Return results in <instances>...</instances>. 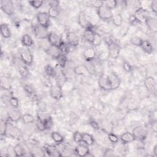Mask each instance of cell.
<instances>
[{"label": "cell", "mask_w": 157, "mask_h": 157, "mask_svg": "<svg viewBox=\"0 0 157 157\" xmlns=\"http://www.w3.org/2000/svg\"><path fill=\"white\" fill-rule=\"evenodd\" d=\"M97 13L98 17L103 21L110 19L114 16L112 10L107 7L104 3L98 9Z\"/></svg>", "instance_id": "6da1fadb"}, {"label": "cell", "mask_w": 157, "mask_h": 157, "mask_svg": "<svg viewBox=\"0 0 157 157\" xmlns=\"http://www.w3.org/2000/svg\"><path fill=\"white\" fill-rule=\"evenodd\" d=\"M20 55L21 60L25 65L30 66L32 64L33 62V57L28 48H22L20 50Z\"/></svg>", "instance_id": "7a4b0ae2"}, {"label": "cell", "mask_w": 157, "mask_h": 157, "mask_svg": "<svg viewBox=\"0 0 157 157\" xmlns=\"http://www.w3.org/2000/svg\"><path fill=\"white\" fill-rule=\"evenodd\" d=\"M135 137V139L138 140L139 141L142 142L147 137V131L145 128L142 126H138L135 127L132 133Z\"/></svg>", "instance_id": "3957f363"}, {"label": "cell", "mask_w": 157, "mask_h": 157, "mask_svg": "<svg viewBox=\"0 0 157 157\" xmlns=\"http://www.w3.org/2000/svg\"><path fill=\"white\" fill-rule=\"evenodd\" d=\"M50 16L47 13H39L36 16L38 24L42 27L47 29L50 25Z\"/></svg>", "instance_id": "277c9868"}, {"label": "cell", "mask_w": 157, "mask_h": 157, "mask_svg": "<svg viewBox=\"0 0 157 157\" xmlns=\"http://www.w3.org/2000/svg\"><path fill=\"white\" fill-rule=\"evenodd\" d=\"M50 95L51 97L56 100H59L63 96V89L59 84H56L51 85L50 88Z\"/></svg>", "instance_id": "5b68a950"}, {"label": "cell", "mask_w": 157, "mask_h": 157, "mask_svg": "<svg viewBox=\"0 0 157 157\" xmlns=\"http://www.w3.org/2000/svg\"><path fill=\"white\" fill-rule=\"evenodd\" d=\"M2 10L8 16H12L14 14V7L12 1L10 0H2L1 2Z\"/></svg>", "instance_id": "8992f818"}, {"label": "cell", "mask_w": 157, "mask_h": 157, "mask_svg": "<svg viewBox=\"0 0 157 157\" xmlns=\"http://www.w3.org/2000/svg\"><path fill=\"white\" fill-rule=\"evenodd\" d=\"M134 16L140 24L145 23V20L150 17L149 12L143 8H137L135 11Z\"/></svg>", "instance_id": "52a82bcc"}, {"label": "cell", "mask_w": 157, "mask_h": 157, "mask_svg": "<svg viewBox=\"0 0 157 157\" xmlns=\"http://www.w3.org/2000/svg\"><path fill=\"white\" fill-rule=\"evenodd\" d=\"M47 39L51 46L57 47H59L61 44L63 43L62 39L60 36L54 32L49 33Z\"/></svg>", "instance_id": "ba28073f"}, {"label": "cell", "mask_w": 157, "mask_h": 157, "mask_svg": "<svg viewBox=\"0 0 157 157\" xmlns=\"http://www.w3.org/2000/svg\"><path fill=\"white\" fill-rule=\"evenodd\" d=\"M78 23L79 25L85 30L93 28L92 24L87 19V16L84 12H80L78 16Z\"/></svg>", "instance_id": "9c48e42d"}, {"label": "cell", "mask_w": 157, "mask_h": 157, "mask_svg": "<svg viewBox=\"0 0 157 157\" xmlns=\"http://www.w3.org/2000/svg\"><path fill=\"white\" fill-rule=\"evenodd\" d=\"M144 86L150 93H155L156 90V83L155 79L151 76L147 77L144 80Z\"/></svg>", "instance_id": "30bf717a"}, {"label": "cell", "mask_w": 157, "mask_h": 157, "mask_svg": "<svg viewBox=\"0 0 157 157\" xmlns=\"http://www.w3.org/2000/svg\"><path fill=\"white\" fill-rule=\"evenodd\" d=\"M33 31L34 34L35 35L36 37L39 39H47L49 33L47 31L46 28H44L40 26L39 24L38 25H36L33 27Z\"/></svg>", "instance_id": "8fae6325"}, {"label": "cell", "mask_w": 157, "mask_h": 157, "mask_svg": "<svg viewBox=\"0 0 157 157\" xmlns=\"http://www.w3.org/2000/svg\"><path fill=\"white\" fill-rule=\"evenodd\" d=\"M107 76L110 82L111 90L118 88L121 84V80L118 75L114 73H111Z\"/></svg>", "instance_id": "7c38bea8"}, {"label": "cell", "mask_w": 157, "mask_h": 157, "mask_svg": "<svg viewBox=\"0 0 157 157\" xmlns=\"http://www.w3.org/2000/svg\"><path fill=\"white\" fill-rule=\"evenodd\" d=\"M99 87L104 90H111V87L108 76L105 74H102L100 76L98 79Z\"/></svg>", "instance_id": "4fadbf2b"}, {"label": "cell", "mask_w": 157, "mask_h": 157, "mask_svg": "<svg viewBox=\"0 0 157 157\" xmlns=\"http://www.w3.org/2000/svg\"><path fill=\"white\" fill-rule=\"evenodd\" d=\"M66 40L68 44L73 47H76L79 44V38L77 34L74 32H68L66 35Z\"/></svg>", "instance_id": "5bb4252c"}, {"label": "cell", "mask_w": 157, "mask_h": 157, "mask_svg": "<svg viewBox=\"0 0 157 157\" xmlns=\"http://www.w3.org/2000/svg\"><path fill=\"white\" fill-rule=\"evenodd\" d=\"M22 114L19 110L17 108H14L11 109L8 112V118L10 119L11 121L13 122H17L19 120L22 119Z\"/></svg>", "instance_id": "9a60e30c"}, {"label": "cell", "mask_w": 157, "mask_h": 157, "mask_svg": "<svg viewBox=\"0 0 157 157\" xmlns=\"http://www.w3.org/2000/svg\"><path fill=\"white\" fill-rule=\"evenodd\" d=\"M145 24L148 30L153 33L157 32V20L155 18L148 17L145 21Z\"/></svg>", "instance_id": "2e32d148"}, {"label": "cell", "mask_w": 157, "mask_h": 157, "mask_svg": "<svg viewBox=\"0 0 157 157\" xmlns=\"http://www.w3.org/2000/svg\"><path fill=\"white\" fill-rule=\"evenodd\" d=\"M46 152L49 156H61L60 151L58 150L57 147L52 145H46L44 147Z\"/></svg>", "instance_id": "e0dca14e"}, {"label": "cell", "mask_w": 157, "mask_h": 157, "mask_svg": "<svg viewBox=\"0 0 157 157\" xmlns=\"http://www.w3.org/2000/svg\"><path fill=\"white\" fill-rule=\"evenodd\" d=\"M75 151L78 156H86L90 153V149L88 145H85L80 144L77 146L75 149Z\"/></svg>", "instance_id": "ac0fdd59"}, {"label": "cell", "mask_w": 157, "mask_h": 157, "mask_svg": "<svg viewBox=\"0 0 157 157\" xmlns=\"http://www.w3.org/2000/svg\"><path fill=\"white\" fill-rule=\"evenodd\" d=\"M96 57V51L93 48H87L84 52V57L87 62H92Z\"/></svg>", "instance_id": "d6986e66"}, {"label": "cell", "mask_w": 157, "mask_h": 157, "mask_svg": "<svg viewBox=\"0 0 157 157\" xmlns=\"http://www.w3.org/2000/svg\"><path fill=\"white\" fill-rule=\"evenodd\" d=\"M120 139L122 143L123 144H128L130 142H132L133 141L135 140V137L132 133H130L129 131L125 132L120 136Z\"/></svg>", "instance_id": "ffe728a7"}, {"label": "cell", "mask_w": 157, "mask_h": 157, "mask_svg": "<svg viewBox=\"0 0 157 157\" xmlns=\"http://www.w3.org/2000/svg\"><path fill=\"white\" fill-rule=\"evenodd\" d=\"M0 32H1L2 36L5 38L8 39L11 37V31L9 26L6 24H2L0 27Z\"/></svg>", "instance_id": "44dd1931"}, {"label": "cell", "mask_w": 157, "mask_h": 157, "mask_svg": "<svg viewBox=\"0 0 157 157\" xmlns=\"http://www.w3.org/2000/svg\"><path fill=\"white\" fill-rule=\"evenodd\" d=\"M21 41L23 46L27 48L32 47L35 44L33 39L32 38L31 36L27 34H25L22 36Z\"/></svg>", "instance_id": "7402d4cb"}, {"label": "cell", "mask_w": 157, "mask_h": 157, "mask_svg": "<svg viewBox=\"0 0 157 157\" xmlns=\"http://www.w3.org/2000/svg\"><path fill=\"white\" fill-rule=\"evenodd\" d=\"M95 33H96V32H95L93 31V28L85 30V32L84 33V38L87 42H88L91 44H93L94 39H95Z\"/></svg>", "instance_id": "603a6c76"}, {"label": "cell", "mask_w": 157, "mask_h": 157, "mask_svg": "<svg viewBox=\"0 0 157 157\" xmlns=\"http://www.w3.org/2000/svg\"><path fill=\"white\" fill-rule=\"evenodd\" d=\"M46 52L47 54V55H49V56H50L54 59H56L57 57L61 54L58 47L52 46H50L48 48V49L46 51Z\"/></svg>", "instance_id": "cb8c5ba5"}, {"label": "cell", "mask_w": 157, "mask_h": 157, "mask_svg": "<svg viewBox=\"0 0 157 157\" xmlns=\"http://www.w3.org/2000/svg\"><path fill=\"white\" fill-rule=\"evenodd\" d=\"M74 73L77 75H82L84 76H88L90 75L84 65H80L77 66L74 68Z\"/></svg>", "instance_id": "d4e9b609"}, {"label": "cell", "mask_w": 157, "mask_h": 157, "mask_svg": "<svg viewBox=\"0 0 157 157\" xmlns=\"http://www.w3.org/2000/svg\"><path fill=\"white\" fill-rule=\"evenodd\" d=\"M141 49L147 54H151L153 51V48L151 44L146 40H144L140 47Z\"/></svg>", "instance_id": "484cf974"}, {"label": "cell", "mask_w": 157, "mask_h": 157, "mask_svg": "<svg viewBox=\"0 0 157 157\" xmlns=\"http://www.w3.org/2000/svg\"><path fill=\"white\" fill-rule=\"evenodd\" d=\"M82 142H84L86 145L91 146L95 143V139L93 136L90 134L84 133H82Z\"/></svg>", "instance_id": "4316f807"}, {"label": "cell", "mask_w": 157, "mask_h": 157, "mask_svg": "<svg viewBox=\"0 0 157 157\" xmlns=\"http://www.w3.org/2000/svg\"><path fill=\"white\" fill-rule=\"evenodd\" d=\"M48 14L50 18L55 19L60 15V9L58 6H50L48 10Z\"/></svg>", "instance_id": "83f0119b"}, {"label": "cell", "mask_w": 157, "mask_h": 157, "mask_svg": "<svg viewBox=\"0 0 157 157\" xmlns=\"http://www.w3.org/2000/svg\"><path fill=\"white\" fill-rule=\"evenodd\" d=\"M51 137L53 140L57 144L63 143L64 141L63 136L57 131H53L51 134Z\"/></svg>", "instance_id": "f1b7e54d"}, {"label": "cell", "mask_w": 157, "mask_h": 157, "mask_svg": "<svg viewBox=\"0 0 157 157\" xmlns=\"http://www.w3.org/2000/svg\"><path fill=\"white\" fill-rule=\"evenodd\" d=\"M58 65L62 68H64L66 66V62H67V57L66 55L60 54L57 58L55 59Z\"/></svg>", "instance_id": "f546056e"}, {"label": "cell", "mask_w": 157, "mask_h": 157, "mask_svg": "<svg viewBox=\"0 0 157 157\" xmlns=\"http://www.w3.org/2000/svg\"><path fill=\"white\" fill-rule=\"evenodd\" d=\"M19 71L20 73V75L22 77L25 79L28 77L30 75V71L29 69L28 68L27 65H22L19 67Z\"/></svg>", "instance_id": "4dcf8cb0"}, {"label": "cell", "mask_w": 157, "mask_h": 157, "mask_svg": "<svg viewBox=\"0 0 157 157\" xmlns=\"http://www.w3.org/2000/svg\"><path fill=\"white\" fill-rule=\"evenodd\" d=\"M22 120L24 124H32L34 123L35 121L34 117L30 114H26L22 117Z\"/></svg>", "instance_id": "1f68e13d"}, {"label": "cell", "mask_w": 157, "mask_h": 157, "mask_svg": "<svg viewBox=\"0 0 157 157\" xmlns=\"http://www.w3.org/2000/svg\"><path fill=\"white\" fill-rule=\"evenodd\" d=\"M112 19L114 24L116 27H120L123 24V17L120 14H117L113 16Z\"/></svg>", "instance_id": "d6a6232c"}, {"label": "cell", "mask_w": 157, "mask_h": 157, "mask_svg": "<svg viewBox=\"0 0 157 157\" xmlns=\"http://www.w3.org/2000/svg\"><path fill=\"white\" fill-rule=\"evenodd\" d=\"M45 72L47 74V75L51 77H56L57 76V71L52 66L50 65H47L45 67Z\"/></svg>", "instance_id": "836d02e7"}, {"label": "cell", "mask_w": 157, "mask_h": 157, "mask_svg": "<svg viewBox=\"0 0 157 157\" xmlns=\"http://www.w3.org/2000/svg\"><path fill=\"white\" fill-rule=\"evenodd\" d=\"M14 153L16 156H22L24 155V149L21 144H17L14 148Z\"/></svg>", "instance_id": "e575fe53"}, {"label": "cell", "mask_w": 157, "mask_h": 157, "mask_svg": "<svg viewBox=\"0 0 157 157\" xmlns=\"http://www.w3.org/2000/svg\"><path fill=\"white\" fill-rule=\"evenodd\" d=\"M60 49V51L61 52V54L66 55L67 54H68V53L69 52V44L67 43H65V42L63 41V43L61 44V45L60 46V47H58Z\"/></svg>", "instance_id": "d590c367"}, {"label": "cell", "mask_w": 157, "mask_h": 157, "mask_svg": "<svg viewBox=\"0 0 157 157\" xmlns=\"http://www.w3.org/2000/svg\"><path fill=\"white\" fill-rule=\"evenodd\" d=\"M42 120L44 121L46 129H50L52 127L53 121H52V118L50 116H47V117H46V118H43Z\"/></svg>", "instance_id": "8d00e7d4"}, {"label": "cell", "mask_w": 157, "mask_h": 157, "mask_svg": "<svg viewBox=\"0 0 157 157\" xmlns=\"http://www.w3.org/2000/svg\"><path fill=\"white\" fill-rule=\"evenodd\" d=\"M104 4L109 9L112 10L117 6L118 2L115 0H107V1L104 2Z\"/></svg>", "instance_id": "74e56055"}, {"label": "cell", "mask_w": 157, "mask_h": 157, "mask_svg": "<svg viewBox=\"0 0 157 157\" xmlns=\"http://www.w3.org/2000/svg\"><path fill=\"white\" fill-rule=\"evenodd\" d=\"M8 123L3 120H2L1 121V125H0V131H1V135L2 136H5L7 130H8Z\"/></svg>", "instance_id": "f35d334b"}, {"label": "cell", "mask_w": 157, "mask_h": 157, "mask_svg": "<svg viewBox=\"0 0 157 157\" xmlns=\"http://www.w3.org/2000/svg\"><path fill=\"white\" fill-rule=\"evenodd\" d=\"M143 39L142 38H140V37L138 36H134L133 38H131V43L136 46H138V47H140L141 44H142L143 42Z\"/></svg>", "instance_id": "ab89813d"}, {"label": "cell", "mask_w": 157, "mask_h": 157, "mask_svg": "<svg viewBox=\"0 0 157 157\" xmlns=\"http://www.w3.org/2000/svg\"><path fill=\"white\" fill-rule=\"evenodd\" d=\"M28 3L33 8L38 9H39L43 5L44 2L43 1H30V2H28Z\"/></svg>", "instance_id": "60d3db41"}, {"label": "cell", "mask_w": 157, "mask_h": 157, "mask_svg": "<svg viewBox=\"0 0 157 157\" xmlns=\"http://www.w3.org/2000/svg\"><path fill=\"white\" fill-rule=\"evenodd\" d=\"M103 40V39L101 36L99 34L96 33L95 36V39H94V41H93V43L92 44L94 46H96V47L98 46L101 44Z\"/></svg>", "instance_id": "b9f144b4"}, {"label": "cell", "mask_w": 157, "mask_h": 157, "mask_svg": "<svg viewBox=\"0 0 157 157\" xmlns=\"http://www.w3.org/2000/svg\"><path fill=\"white\" fill-rule=\"evenodd\" d=\"M91 62H87V63L84 65L87 68L88 71L90 74H94L95 73V67L93 64L90 63Z\"/></svg>", "instance_id": "7bdbcfd3"}, {"label": "cell", "mask_w": 157, "mask_h": 157, "mask_svg": "<svg viewBox=\"0 0 157 157\" xmlns=\"http://www.w3.org/2000/svg\"><path fill=\"white\" fill-rule=\"evenodd\" d=\"M9 103L13 108H17L19 105V101L17 98L15 96H11L9 99Z\"/></svg>", "instance_id": "ee69618b"}, {"label": "cell", "mask_w": 157, "mask_h": 157, "mask_svg": "<svg viewBox=\"0 0 157 157\" xmlns=\"http://www.w3.org/2000/svg\"><path fill=\"white\" fill-rule=\"evenodd\" d=\"M73 140L77 143L82 142V134L79 131H76L73 134Z\"/></svg>", "instance_id": "f6af8a7d"}, {"label": "cell", "mask_w": 157, "mask_h": 157, "mask_svg": "<svg viewBox=\"0 0 157 157\" xmlns=\"http://www.w3.org/2000/svg\"><path fill=\"white\" fill-rule=\"evenodd\" d=\"M36 125L37 128H38L39 131H43L46 130V128H45V126H44V121H43V120L42 119H41V118H38V120H37Z\"/></svg>", "instance_id": "bcb514c9"}, {"label": "cell", "mask_w": 157, "mask_h": 157, "mask_svg": "<svg viewBox=\"0 0 157 157\" xmlns=\"http://www.w3.org/2000/svg\"><path fill=\"white\" fill-rule=\"evenodd\" d=\"M108 139L112 143H114V144L117 143L118 142V139H119L118 137L116 134H115L112 133H109L108 134Z\"/></svg>", "instance_id": "7dc6e473"}, {"label": "cell", "mask_w": 157, "mask_h": 157, "mask_svg": "<svg viewBox=\"0 0 157 157\" xmlns=\"http://www.w3.org/2000/svg\"><path fill=\"white\" fill-rule=\"evenodd\" d=\"M123 68L127 73L131 72L132 71V69H133L132 66L128 62H125L123 63Z\"/></svg>", "instance_id": "c3c4849f"}, {"label": "cell", "mask_w": 157, "mask_h": 157, "mask_svg": "<svg viewBox=\"0 0 157 157\" xmlns=\"http://www.w3.org/2000/svg\"><path fill=\"white\" fill-rule=\"evenodd\" d=\"M90 3L93 7H95L98 9L104 3V1H98V0H96V1L90 2Z\"/></svg>", "instance_id": "681fc988"}, {"label": "cell", "mask_w": 157, "mask_h": 157, "mask_svg": "<svg viewBox=\"0 0 157 157\" xmlns=\"http://www.w3.org/2000/svg\"><path fill=\"white\" fill-rule=\"evenodd\" d=\"M24 90L28 94V95H32L33 93V88L31 85L29 84H26L24 86Z\"/></svg>", "instance_id": "f907efd6"}, {"label": "cell", "mask_w": 157, "mask_h": 157, "mask_svg": "<svg viewBox=\"0 0 157 157\" xmlns=\"http://www.w3.org/2000/svg\"><path fill=\"white\" fill-rule=\"evenodd\" d=\"M150 8L151 11L154 13H157V1L156 0H153L150 3Z\"/></svg>", "instance_id": "816d5d0a"}, {"label": "cell", "mask_w": 157, "mask_h": 157, "mask_svg": "<svg viewBox=\"0 0 157 157\" xmlns=\"http://www.w3.org/2000/svg\"><path fill=\"white\" fill-rule=\"evenodd\" d=\"M114 155V151L111 148H107L104 152V156H113Z\"/></svg>", "instance_id": "f5cc1de1"}, {"label": "cell", "mask_w": 157, "mask_h": 157, "mask_svg": "<svg viewBox=\"0 0 157 157\" xmlns=\"http://www.w3.org/2000/svg\"><path fill=\"white\" fill-rule=\"evenodd\" d=\"M129 23L131 24V25H136V23H139L137 21V19H136V17H135V16H134V15H131L130 16H129ZM140 24V23H139Z\"/></svg>", "instance_id": "db71d44e"}, {"label": "cell", "mask_w": 157, "mask_h": 157, "mask_svg": "<svg viewBox=\"0 0 157 157\" xmlns=\"http://www.w3.org/2000/svg\"><path fill=\"white\" fill-rule=\"evenodd\" d=\"M90 124L91 125V126L95 129H99V125L98 124L97 122L95 121H92L90 122Z\"/></svg>", "instance_id": "11a10c76"}, {"label": "cell", "mask_w": 157, "mask_h": 157, "mask_svg": "<svg viewBox=\"0 0 157 157\" xmlns=\"http://www.w3.org/2000/svg\"><path fill=\"white\" fill-rule=\"evenodd\" d=\"M59 2L57 1H50L49 2V5L50 6H58Z\"/></svg>", "instance_id": "9f6ffc18"}, {"label": "cell", "mask_w": 157, "mask_h": 157, "mask_svg": "<svg viewBox=\"0 0 157 157\" xmlns=\"http://www.w3.org/2000/svg\"><path fill=\"white\" fill-rule=\"evenodd\" d=\"M153 156H157V145H155L154 146V148L153 149Z\"/></svg>", "instance_id": "6f0895ef"}]
</instances>
